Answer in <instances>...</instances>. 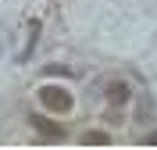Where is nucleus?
Returning a JSON list of instances; mask_svg holds the SVG:
<instances>
[{"label":"nucleus","instance_id":"f257e3e1","mask_svg":"<svg viewBox=\"0 0 157 150\" xmlns=\"http://www.w3.org/2000/svg\"><path fill=\"white\" fill-rule=\"evenodd\" d=\"M39 100H43V107H47V111H57V114H68L71 104H75L71 93L61 90V86H43V90H39Z\"/></svg>","mask_w":157,"mask_h":150},{"label":"nucleus","instance_id":"f03ea898","mask_svg":"<svg viewBox=\"0 0 157 150\" xmlns=\"http://www.w3.org/2000/svg\"><path fill=\"white\" fill-rule=\"evenodd\" d=\"M29 121L36 125V132H39V136H47V140H64V129H61V125H54L50 118H43V114H32Z\"/></svg>","mask_w":157,"mask_h":150},{"label":"nucleus","instance_id":"7ed1b4c3","mask_svg":"<svg viewBox=\"0 0 157 150\" xmlns=\"http://www.w3.org/2000/svg\"><path fill=\"white\" fill-rule=\"evenodd\" d=\"M128 100H132V86H128V82H111V86H107V104L125 107Z\"/></svg>","mask_w":157,"mask_h":150},{"label":"nucleus","instance_id":"20e7f679","mask_svg":"<svg viewBox=\"0 0 157 150\" xmlns=\"http://www.w3.org/2000/svg\"><path fill=\"white\" fill-rule=\"evenodd\" d=\"M82 143H111V136L100 129H89V132H82Z\"/></svg>","mask_w":157,"mask_h":150},{"label":"nucleus","instance_id":"39448f33","mask_svg":"<svg viewBox=\"0 0 157 150\" xmlns=\"http://www.w3.org/2000/svg\"><path fill=\"white\" fill-rule=\"evenodd\" d=\"M147 143H157V132H150V136H147Z\"/></svg>","mask_w":157,"mask_h":150}]
</instances>
